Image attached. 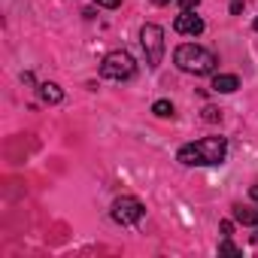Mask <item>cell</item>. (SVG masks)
Returning <instances> with one entry per match:
<instances>
[{
  "label": "cell",
  "instance_id": "obj_1",
  "mask_svg": "<svg viewBox=\"0 0 258 258\" xmlns=\"http://www.w3.org/2000/svg\"><path fill=\"white\" fill-rule=\"evenodd\" d=\"M225 155H228L225 137H204L198 143H185L176 158L185 167H216V164L225 161Z\"/></svg>",
  "mask_w": 258,
  "mask_h": 258
},
{
  "label": "cell",
  "instance_id": "obj_2",
  "mask_svg": "<svg viewBox=\"0 0 258 258\" xmlns=\"http://www.w3.org/2000/svg\"><path fill=\"white\" fill-rule=\"evenodd\" d=\"M173 64L182 70V73H191V76H207L216 70V55L198 43H182L176 52H173Z\"/></svg>",
  "mask_w": 258,
  "mask_h": 258
},
{
  "label": "cell",
  "instance_id": "obj_3",
  "mask_svg": "<svg viewBox=\"0 0 258 258\" xmlns=\"http://www.w3.org/2000/svg\"><path fill=\"white\" fill-rule=\"evenodd\" d=\"M134 73H137V61L131 58V52H124V49H115V52H109L100 61V76L103 79L121 82V79H131Z\"/></svg>",
  "mask_w": 258,
  "mask_h": 258
},
{
  "label": "cell",
  "instance_id": "obj_4",
  "mask_svg": "<svg viewBox=\"0 0 258 258\" xmlns=\"http://www.w3.org/2000/svg\"><path fill=\"white\" fill-rule=\"evenodd\" d=\"M140 46H143V52H146V64L155 70L158 64H161V58H164V28L161 25H143L140 28Z\"/></svg>",
  "mask_w": 258,
  "mask_h": 258
},
{
  "label": "cell",
  "instance_id": "obj_5",
  "mask_svg": "<svg viewBox=\"0 0 258 258\" xmlns=\"http://www.w3.org/2000/svg\"><path fill=\"white\" fill-rule=\"evenodd\" d=\"M143 216H146L143 204H140L137 198H131V195H121V198L112 204V219H115L118 225H137Z\"/></svg>",
  "mask_w": 258,
  "mask_h": 258
},
{
  "label": "cell",
  "instance_id": "obj_6",
  "mask_svg": "<svg viewBox=\"0 0 258 258\" xmlns=\"http://www.w3.org/2000/svg\"><path fill=\"white\" fill-rule=\"evenodd\" d=\"M173 31L182 37H198V34H204V19L195 16V10H182L173 22Z\"/></svg>",
  "mask_w": 258,
  "mask_h": 258
},
{
  "label": "cell",
  "instance_id": "obj_7",
  "mask_svg": "<svg viewBox=\"0 0 258 258\" xmlns=\"http://www.w3.org/2000/svg\"><path fill=\"white\" fill-rule=\"evenodd\" d=\"M237 88H240V79H237L234 73H216V76H213V91L231 94V91H237Z\"/></svg>",
  "mask_w": 258,
  "mask_h": 258
},
{
  "label": "cell",
  "instance_id": "obj_8",
  "mask_svg": "<svg viewBox=\"0 0 258 258\" xmlns=\"http://www.w3.org/2000/svg\"><path fill=\"white\" fill-rule=\"evenodd\" d=\"M40 97H43V103H61L64 100V91H61V85H55V82H43L40 85Z\"/></svg>",
  "mask_w": 258,
  "mask_h": 258
},
{
  "label": "cell",
  "instance_id": "obj_9",
  "mask_svg": "<svg viewBox=\"0 0 258 258\" xmlns=\"http://www.w3.org/2000/svg\"><path fill=\"white\" fill-rule=\"evenodd\" d=\"M234 219H237L240 225H252V228H258V210H252V207L237 204V207H234Z\"/></svg>",
  "mask_w": 258,
  "mask_h": 258
},
{
  "label": "cell",
  "instance_id": "obj_10",
  "mask_svg": "<svg viewBox=\"0 0 258 258\" xmlns=\"http://www.w3.org/2000/svg\"><path fill=\"white\" fill-rule=\"evenodd\" d=\"M152 112H155L158 118H173V103H170V100H155V103H152Z\"/></svg>",
  "mask_w": 258,
  "mask_h": 258
},
{
  "label": "cell",
  "instance_id": "obj_11",
  "mask_svg": "<svg viewBox=\"0 0 258 258\" xmlns=\"http://www.w3.org/2000/svg\"><path fill=\"white\" fill-rule=\"evenodd\" d=\"M219 252H222V255H237V252H240V249H237V246H234V243H231V240H228V237H225V240H222V243H219Z\"/></svg>",
  "mask_w": 258,
  "mask_h": 258
},
{
  "label": "cell",
  "instance_id": "obj_12",
  "mask_svg": "<svg viewBox=\"0 0 258 258\" xmlns=\"http://www.w3.org/2000/svg\"><path fill=\"white\" fill-rule=\"evenodd\" d=\"M204 118H207V121H219V118H222V109H216V106H207V109H204Z\"/></svg>",
  "mask_w": 258,
  "mask_h": 258
},
{
  "label": "cell",
  "instance_id": "obj_13",
  "mask_svg": "<svg viewBox=\"0 0 258 258\" xmlns=\"http://www.w3.org/2000/svg\"><path fill=\"white\" fill-rule=\"evenodd\" d=\"M243 4H246V0H231V16H240L243 13Z\"/></svg>",
  "mask_w": 258,
  "mask_h": 258
},
{
  "label": "cell",
  "instance_id": "obj_14",
  "mask_svg": "<svg viewBox=\"0 0 258 258\" xmlns=\"http://www.w3.org/2000/svg\"><path fill=\"white\" fill-rule=\"evenodd\" d=\"M94 4H97V7H106V10H115L121 0H94Z\"/></svg>",
  "mask_w": 258,
  "mask_h": 258
},
{
  "label": "cell",
  "instance_id": "obj_15",
  "mask_svg": "<svg viewBox=\"0 0 258 258\" xmlns=\"http://www.w3.org/2000/svg\"><path fill=\"white\" fill-rule=\"evenodd\" d=\"M176 4H179V7H182V10H195V7H198V4H201V0H176Z\"/></svg>",
  "mask_w": 258,
  "mask_h": 258
},
{
  "label": "cell",
  "instance_id": "obj_16",
  "mask_svg": "<svg viewBox=\"0 0 258 258\" xmlns=\"http://www.w3.org/2000/svg\"><path fill=\"white\" fill-rule=\"evenodd\" d=\"M231 231H234V225H231V222H222V234L231 237Z\"/></svg>",
  "mask_w": 258,
  "mask_h": 258
},
{
  "label": "cell",
  "instance_id": "obj_17",
  "mask_svg": "<svg viewBox=\"0 0 258 258\" xmlns=\"http://www.w3.org/2000/svg\"><path fill=\"white\" fill-rule=\"evenodd\" d=\"M249 198H252V201H255V204H258V182H255V185H252V188H249Z\"/></svg>",
  "mask_w": 258,
  "mask_h": 258
},
{
  "label": "cell",
  "instance_id": "obj_18",
  "mask_svg": "<svg viewBox=\"0 0 258 258\" xmlns=\"http://www.w3.org/2000/svg\"><path fill=\"white\" fill-rule=\"evenodd\" d=\"M152 4H155V7H167V4H170V0H152Z\"/></svg>",
  "mask_w": 258,
  "mask_h": 258
},
{
  "label": "cell",
  "instance_id": "obj_19",
  "mask_svg": "<svg viewBox=\"0 0 258 258\" xmlns=\"http://www.w3.org/2000/svg\"><path fill=\"white\" fill-rule=\"evenodd\" d=\"M252 28H255V31H258V19H255V22H252Z\"/></svg>",
  "mask_w": 258,
  "mask_h": 258
}]
</instances>
